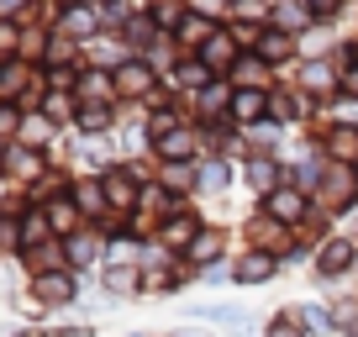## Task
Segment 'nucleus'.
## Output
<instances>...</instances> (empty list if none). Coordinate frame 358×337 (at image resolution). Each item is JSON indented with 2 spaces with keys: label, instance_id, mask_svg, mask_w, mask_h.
I'll return each mask as SVG.
<instances>
[{
  "label": "nucleus",
  "instance_id": "nucleus-10",
  "mask_svg": "<svg viewBox=\"0 0 358 337\" xmlns=\"http://www.w3.org/2000/svg\"><path fill=\"white\" fill-rule=\"evenodd\" d=\"M58 337H90V332H74V327H69V332H58Z\"/></svg>",
  "mask_w": 358,
  "mask_h": 337
},
{
  "label": "nucleus",
  "instance_id": "nucleus-5",
  "mask_svg": "<svg viewBox=\"0 0 358 337\" xmlns=\"http://www.w3.org/2000/svg\"><path fill=\"white\" fill-rule=\"evenodd\" d=\"M43 290H48V301H69V280H43Z\"/></svg>",
  "mask_w": 358,
  "mask_h": 337
},
{
  "label": "nucleus",
  "instance_id": "nucleus-6",
  "mask_svg": "<svg viewBox=\"0 0 358 337\" xmlns=\"http://www.w3.org/2000/svg\"><path fill=\"white\" fill-rule=\"evenodd\" d=\"M95 259V243H74V264H90Z\"/></svg>",
  "mask_w": 358,
  "mask_h": 337
},
{
  "label": "nucleus",
  "instance_id": "nucleus-9",
  "mask_svg": "<svg viewBox=\"0 0 358 337\" xmlns=\"http://www.w3.org/2000/svg\"><path fill=\"white\" fill-rule=\"evenodd\" d=\"M348 90H353V95H358V69H353V74H348Z\"/></svg>",
  "mask_w": 358,
  "mask_h": 337
},
{
  "label": "nucleus",
  "instance_id": "nucleus-2",
  "mask_svg": "<svg viewBox=\"0 0 358 337\" xmlns=\"http://www.w3.org/2000/svg\"><path fill=\"white\" fill-rule=\"evenodd\" d=\"M122 90L127 95H143L148 90V69H127V74H122Z\"/></svg>",
  "mask_w": 358,
  "mask_h": 337
},
{
  "label": "nucleus",
  "instance_id": "nucleus-7",
  "mask_svg": "<svg viewBox=\"0 0 358 337\" xmlns=\"http://www.w3.org/2000/svg\"><path fill=\"white\" fill-rule=\"evenodd\" d=\"M268 337H301V332H295L290 322H280V327H274V332H268Z\"/></svg>",
  "mask_w": 358,
  "mask_h": 337
},
{
  "label": "nucleus",
  "instance_id": "nucleus-1",
  "mask_svg": "<svg viewBox=\"0 0 358 337\" xmlns=\"http://www.w3.org/2000/svg\"><path fill=\"white\" fill-rule=\"evenodd\" d=\"M348 253H353V248H348V243H332V248H327V253H322V269H327V274L348 269Z\"/></svg>",
  "mask_w": 358,
  "mask_h": 337
},
{
  "label": "nucleus",
  "instance_id": "nucleus-8",
  "mask_svg": "<svg viewBox=\"0 0 358 337\" xmlns=\"http://www.w3.org/2000/svg\"><path fill=\"white\" fill-rule=\"evenodd\" d=\"M0 132H11V111H0Z\"/></svg>",
  "mask_w": 358,
  "mask_h": 337
},
{
  "label": "nucleus",
  "instance_id": "nucleus-3",
  "mask_svg": "<svg viewBox=\"0 0 358 337\" xmlns=\"http://www.w3.org/2000/svg\"><path fill=\"white\" fill-rule=\"evenodd\" d=\"M274 216H301V195H274Z\"/></svg>",
  "mask_w": 358,
  "mask_h": 337
},
{
  "label": "nucleus",
  "instance_id": "nucleus-4",
  "mask_svg": "<svg viewBox=\"0 0 358 337\" xmlns=\"http://www.w3.org/2000/svg\"><path fill=\"white\" fill-rule=\"evenodd\" d=\"M237 274H243V280H264V274H268V259H248Z\"/></svg>",
  "mask_w": 358,
  "mask_h": 337
}]
</instances>
